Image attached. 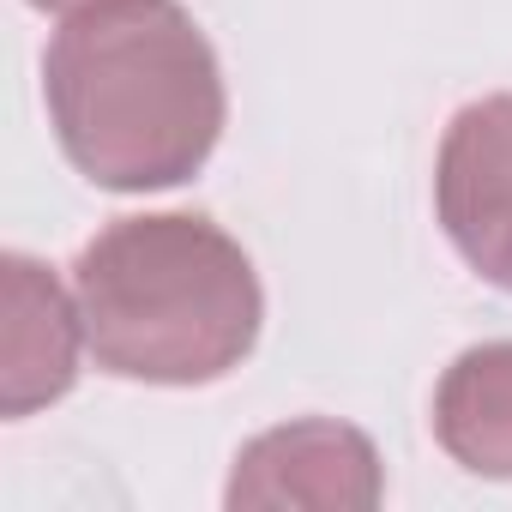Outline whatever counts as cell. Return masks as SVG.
Listing matches in <instances>:
<instances>
[{
  "label": "cell",
  "mask_w": 512,
  "mask_h": 512,
  "mask_svg": "<svg viewBox=\"0 0 512 512\" xmlns=\"http://www.w3.org/2000/svg\"><path fill=\"white\" fill-rule=\"evenodd\" d=\"M91 356L121 380L205 386L260 338L247 253L205 217H121L73 272Z\"/></svg>",
  "instance_id": "cell-2"
},
{
  "label": "cell",
  "mask_w": 512,
  "mask_h": 512,
  "mask_svg": "<svg viewBox=\"0 0 512 512\" xmlns=\"http://www.w3.org/2000/svg\"><path fill=\"white\" fill-rule=\"evenodd\" d=\"M31 7H49V13H79V7H97V0H31Z\"/></svg>",
  "instance_id": "cell-7"
},
{
  "label": "cell",
  "mask_w": 512,
  "mask_h": 512,
  "mask_svg": "<svg viewBox=\"0 0 512 512\" xmlns=\"http://www.w3.org/2000/svg\"><path fill=\"white\" fill-rule=\"evenodd\" d=\"M434 193L458 253L512 290V97H482L446 127Z\"/></svg>",
  "instance_id": "cell-3"
},
{
  "label": "cell",
  "mask_w": 512,
  "mask_h": 512,
  "mask_svg": "<svg viewBox=\"0 0 512 512\" xmlns=\"http://www.w3.org/2000/svg\"><path fill=\"white\" fill-rule=\"evenodd\" d=\"M440 446L476 476H512V344L464 350L434 392Z\"/></svg>",
  "instance_id": "cell-6"
},
{
  "label": "cell",
  "mask_w": 512,
  "mask_h": 512,
  "mask_svg": "<svg viewBox=\"0 0 512 512\" xmlns=\"http://www.w3.org/2000/svg\"><path fill=\"white\" fill-rule=\"evenodd\" d=\"M67 157L115 193L187 181L223 133V79L175 0H97L67 13L43 61Z\"/></svg>",
  "instance_id": "cell-1"
},
{
  "label": "cell",
  "mask_w": 512,
  "mask_h": 512,
  "mask_svg": "<svg viewBox=\"0 0 512 512\" xmlns=\"http://www.w3.org/2000/svg\"><path fill=\"white\" fill-rule=\"evenodd\" d=\"M85 314L37 260H7V320H0V410L31 416L55 404L79 374Z\"/></svg>",
  "instance_id": "cell-5"
},
{
  "label": "cell",
  "mask_w": 512,
  "mask_h": 512,
  "mask_svg": "<svg viewBox=\"0 0 512 512\" xmlns=\"http://www.w3.org/2000/svg\"><path fill=\"white\" fill-rule=\"evenodd\" d=\"M380 500V458L344 422H290L260 434L229 476V506H326L362 512Z\"/></svg>",
  "instance_id": "cell-4"
}]
</instances>
